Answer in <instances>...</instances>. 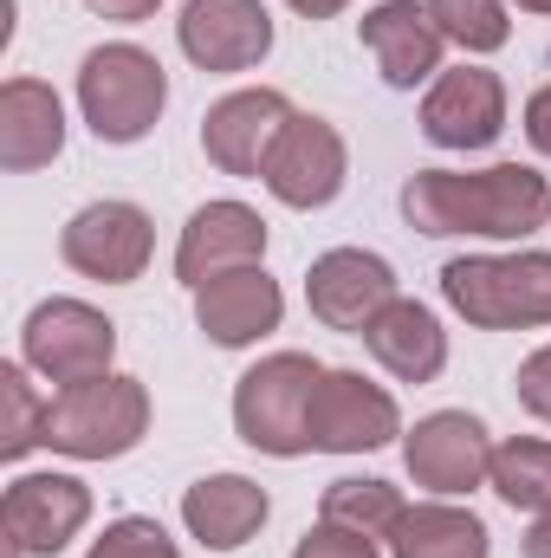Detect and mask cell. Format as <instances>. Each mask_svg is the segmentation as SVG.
<instances>
[{
  "label": "cell",
  "mask_w": 551,
  "mask_h": 558,
  "mask_svg": "<svg viewBox=\"0 0 551 558\" xmlns=\"http://www.w3.org/2000/svg\"><path fill=\"white\" fill-rule=\"evenodd\" d=\"M396 208L428 241H532L551 228V182L532 162L415 169Z\"/></svg>",
  "instance_id": "cell-1"
},
{
  "label": "cell",
  "mask_w": 551,
  "mask_h": 558,
  "mask_svg": "<svg viewBox=\"0 0 551 558\" xmlns=\"http://www.w3.org/2000/svg\"><path fill=\"white\" fill-rule=\"evenodd\" d=\"M169 111V72L137 39H105L78 59V118L111 149L143 143Z\"/></svg>",
  "instance_id": "cell-2"
},
{
  "label": "cell",
  "mask_w": 551,
  "mask_h": 558,
  "mask_svg": "<svg viewBox=\"0 0 551 558\" xmlns=\"http://www.w3.org/2000/svg\"><path fill=\"white\" fill-rule=\"evenodd\" d=\"M441 299L474 331H539L551 325V254H461L441 267Z\"/></svg>",
  "instance_id": "cell-3"
},
{
  "label": "cell",
  "mask_w": 551,
  "mask_h": 558,
  "mask_svg": "<svg viewBox=\"0 0 551 558\" xmlns=\"http://www.w3.org/2000/svg\"><path fill=\"white\" fill-rule=\"evenodd\" d=\"M318 377H325V364L311 351H273L254 371H241V384H234V435L254 454H273V461L311 454V428L305 422H311Z\"/></svg>",
  "instance_id": "cell-4"
},
{
  "label": "cell",
  "mask_w": 551,
  "mask_h": 558,
  "mask_svg": "<svg viewBox=\"0 0 551 558\" xmlns=\"http://www.w3.org/2000/svg\"><path fill=\"white\" fill-rule=\"evenodd\" d=\"M143 435H149V390L124 371L52 390L46 403V448L65 461H118Z\"/></svg>",
  "instance_id": "cell-5"
},
{
  "label": "cell",
  "mask_w": 551,
  "mask_h": 558,
  "mask_svg": "<svg viewBox=\"0 0 551 558\" xmlns=\"http://www.w3.org/2000/svg\"><path fill=\"white\" fill-rule=\"evenodd\" d=\"M20 364L33 377H46L52 390L111 377V364H118V325L91 299H65V292L39 299L26 312V325H20Z\"/></svg>",
  "instance_id": "cell-6"
},
{
  "label": "cell",
  "mask_w": 551,
  "mask_h": 558,
  "mask_svg": "<svg viewBox=\"0 0 551 558\" xmlns=\"http://www.w3.org/2000/svg\"><path fill=\"white\" fill-rule=\"evenodd\" d=\"M267 195L279 208H298V215H318L344 195L351 182V143L331 118L318 111H292V124L279 131V143L267 149V169H260Z\"/></svg>",
  "instance_id": "cell-7"
},
{
  "label": "cell",
  "mask_w": 551,
  "mask_h": 558,
  "mask_svg": "<svg viewBox=\"0 0 551 558\" xmlns=\"http://www.w3.org/2000/svg\"><path fill=\"white\" fill-rule=\"evenodd\" d=\"M149 254H156V221L124 195L85 202L59 228V260L78 279H98V286H137Z\"/></svg>",
  "instance_id": "cell-8"
},
{
  "label": "cell",
  "mask_w": 551,
  "mask_h": 558,
  "mask_svg": "<svg viewBox=\"0 0 551 558\" xmlns=\"http://www.w3.org/2000/svg\"><path fill=\"white\" fill-rule=\"evenodd\" d=\"M493 428L474 410H434L415 428H403V468L421 494L434 500H467L474 487H487L493 474Z\"/></svg>",
  "instance_id": "cell-9"
},
{
  "label": "cell",
  "mask_w": 551,
  "mask_h": 558,
  "mask_svg": "<svg viewBox=\"0 0 551 558\" xmlns=\"http://www.w3.org/2000/svg\"><path fill=\"white\" fill-rule=\"evenodd\" d=\"M91 526V487L78 474H13L0 494V533L13 558H59Z\"/></svg>",
  "instance_id": "cell-10"
},
{
  "label": "cell",
  "mask_w": 551,
  "mask_h": 558,
  "mask_svg": "<svg viewBox=\"0 0 551 558\" xmlns=\"http://www.w3.org/2000/svg\"><path fill=\"white\" fill-rule=\"evenodd\" d=\"M305 428H311V454H377V448H390L403 435V410L377 377L325 364Z\"/></svg>",
  "instance_id": "cell-11"
},
{
  "label": "cell",
  "mask_w": 551,
  "mask_h": 558,
  "mask_svg": "<svg viewBox=\"0 0 551 558\" xmlns=\"http://www.w3.org/2000/svg\"><path fill=\"white\" fill-rule=\"evenodd\" d=\"M403 286H396V267L370 247H331L311 260L305 274V305L325 331H344V338H364L377 325L383 305H396Z\"/></svg>",
  "instance_id": "cell-12"
},
{
  "label": "cell",
  "mask_w": 551,
  "mask_h": 558,
  "mask_svg": "<svg viewBox=\"0 0 551 558\" xmlns=\"http://www.w3.org/2000/svg\"><path fill=\"white\" fill-rule=\"evenodd\" d=\"M273 13L267 0H182L175 46L195 72H254L273 52Z\"/></svg>",
  "instance_id": "cell-13"
},
{
  "label": "cell",
  "mask_w": 551,
  "mask_h": 558,
  "mask_svg": "<svg viewBox=\"0 0 551 558\" xmlns=\"http://www.w3.org/2000/svg\"><path fill=\"white\" fill-rule=\"evenodd\" d=\"M506 131V78L487 65H448L428 92H421V137L434 149L474 156L493 149Z\"/></svg>",
  "instance_id": "cell-14"
},
{
  "label": "cell",
  "mask_w": 551,
  "mask_h": 558,
  "mask_svg": "<svg viewBox=\"0 0 551 558\" xmlns=\"http://www.w3.org/2000/svg\"><path fill=\"white\" fill-rule=\"evenodd\" d=\"M285 124H292V98L285 92H273V85H241V92H228V98L208 105V118H201V156L221 175L260 182L267 149L279 143Z\"/></svg>",
  "instance_id": "cell-15"
},
{
  "label": "cell",
  "mask_w": 551,
  "mask_h": 558,
  "mask_svg": "<svg viewBox=\"0 0 551 558\" xmlns=\"http://www.w3.org/2000/svg\"><path fill=\"white\" fill-rule=\"evenodd\" d=\"M234 267H267V221L247 202H201L175 234V279L195 292Z\"/></svg>",
  "instance_id": "cell-16"
},
{
  "label": "cell",
  "mask_w": 551,
  "mask_h": 558,
  "mask_svg": "<svg viewBox=\"0 0 551 558\" xmlns=\"http://www.w3.org/2000/svg\"><path fill=\"white\" fill-rule=\"evenodd\" d=\"M357 39L364 52L377 59L383 85L390 92H415V85H434L448 65H441V26L428 20V0H377L364 20H357Z\"/></svg>",
  "instance_id": "cell-17"
},
{
  "label": "cell",
  "mask_w": 551,
  "mask_h": 558,
  "mask_svg": "<svg viewBox=\"0 0 551 558\" xmlns=\"http://www.w3.org/2000/svg\"><path fill=\"white\" fill-rule=\"evenodd\" d=\"M195 325L221 351H247L285 325V292L267 267H234V274L195 286Z\"/></svg>",
  "instance_id": "cell-18"
},
{
  "label": "cell",
  "mask_w": 551,
  "mask_h": 558,
  "mask_svg": "<svg viewBox=\"0 0 551 558\" xmlns=\"http://www.w3.org/2000/svg\"><path fill=\"white\" fill-rule=\"evenodd\" d=\"M273 520V494L247 474H201L182 487V526L201 553H241Z\"/></svg>",
  "instance_id": "cell-19"
},
{
  "label": "cell",
  "mask_w": 551,
  "mask_h": 558,
  "mask_svg": "<svg viewBox=\"0 0 551 558\" xmlns=\"http://www.w3.org/2000/svg\"><path fill=\"white\" fill-rule=\"evenodd\" d=\"M65 149V105L46 78H7L0 85V169L7 175H33L46 162H59Z\"/></svg>",
  "instance_id": "cell-20"
},
{
  "label": "cell",
  "mask_w": 551,
  "mask_h": 558,
  "mask_svg": "<svg viewBox=\"0 0 551 558\" xmlns=\"http://www.w3.org/2000/svg\"><path fill=\"white\" fill-rule=\"evenodd\" d=\"M364 351L396 377V384H434L448 371V331L421 299H396L377 312V325L364 331Z\"/></svg>",
  "instance_id": "cell-21"
},
{
  "label": "cell",
  "mask_w": 551,
  "mask_h": 558,
  "mask_svg": "<svg viewBox=\"0 0 551 558\" xmlns=\"http://www.w3.org/2000/svg\"><path fill=\"white\" fill-rule=\"evenodd\" d=\"M390 558H493V533L461 500H415L390 533Z\"/></svg>",
  "instance_id": "cell-22"
},
{
  "label": "cell",
  "mask_w": 551,
  "mask_h": 558,
  "mask_svg": "<svg viewBox=\"0 0 551 558\" xmlns=\"http://www.w3.org/2000/svg\"><path fill=\"white\" fill-rule=\"evenodd\" d=\"M403 513H409L403 487H396V481H377V474H364V481L344 474V481H331L325 500H318V520L351 526V533H370V539H383V546H390V533H396Z\"/></svg>",
  "instance_id": "cell-23"
},
{
  "label": "cell",
  "mask_w": 551,
  "mask_h": 558,
  "mask_svg": "<svg viewBox=\"0 0 551 558\" xmlns=\"http://www.w3.org/2000/svg\"><path fill=\"white\" fill-rule=\"evenodd\" d=\"M487 487L513 513H551V435H506L493 448Z\"/></svg>",
  "instance_id": "cell-24"
},
{
  "label": "cell",
  "mask_w": 551,
  "mask_h": 558,
  "mask_svg": "<svg viewBox=\"0 0 551 558\" xmlns=\"http://www.w3.org/2000/svg\"><path fill=\"white\" fill-rule=\"evenodd\" d=\"M46 403L33 390V371L13 357L0 364V461H26L33 448H46Z\"/></svg>",
  "instance_id": "cell-25"
},
{
  "label": "cell",
  "mask_w": 551,
  "mask_h": 558,
  "mask_svg": "<svg viewBox=\"0 0 551 558\" xmlns=\"http://www.w3.org/2000/svg\"><path fill=\"white\" fill-rule=\"evenodd\" d=\"M428 20L441 26L448 46H461L474 59H487L513 39V7L506 0H428Z\"/></svg>",
  "instance_id": "cell-26"
},
{
  "label": "cell",
  "mask_w": 551,
  "mask_h": 558,
  "mask_svg": "<svg viewBox=\"0 0 551 558\" xmlns=\"http://www.w3.org/2000/svg\"><path fill=\"white\" fill-rule=\"evenodd\" d=\"M85 558H182V546L162 533V520H143V513H124V520H111Z\"/></svg>",
  "instance_id": "cell-27"
},
{
  "label": "cell",
  "mask_w": 551,
  "mask_h": 558,
  "mask_svg": "<svg viewBox=\"0 0 551 558\" xmlns=\"http://www.w3.org/2000/svg\"><path fill=\"white\" fill-rule=\"evenodd\" d=\"M292 558H383V539H370V533H351V526H331V520H318Z\"/></svg>",
  "instance_id": "cell-28"
},
{
  "label": "cell",
  "mask_w": 551,
  "mask_h": 558,
  "mask_svg": "<svg viewBox=\"0 0 551 558\" xmlns=\"http://www.w3.org/2000/svg\"><path fill=\"white\" fill-rule=\"evenodd\" d=\"M513 397H519V410H526V416L551 422V344H539V351L519 364V377H513Z\"/></svg>",
  "instance_id": "cell-29"
},
{
  "label": "cell",
  "mask_w": 551,
  "mask_h": 558,
  "mask_svg": "<svg viewBox=\"0 0 551 558\" xmlns=\"http://www.w3.org/2000/svg\"><path fill=\"white\" fill-rule=\"evenodd\" d=\"M519 124H526V143H532L539 156H551V85H539V92L526 98V118H519Z\"/></svg>",
  "instance_id": "cell-30"
},
{
  "label": "cell",
  "mask_w": 551,
  "mask_h": 558,
  "mask_svg": "<svg viewBox=\"0 0 551 558\" xmlns=\"http://www.w3.org/2000/svg\"><path fill=\"white\" fill-rule=\"evenodd\" d=\"M98 20H111V26H137V20H149L162 0H85Z\"/></svg>",
  "instance_id": "cell-31"
},
{
  "label": "cell",
  "mask_w": 551,
  "mask_h": 558,
  "mask_svg": "<svg viewBox=\"0 0 551 558\" xmlns=\"http://www.w3.org/2000/svg\"><path fill=\"white\" fill-rule=\"evenodd\" d=\"M519 558H551V513H532V526L519 539Z\"/></svg>",
  "instance_id": "cell-32"
},
{
  "label": "cell",
  "mask_w": 551,
  "mask_h": 558,
  "mask_svg": "<svg viewBox=\"0 0 551 558\" xmlns=\"http://www.w3.org/2000/svg\"><path fill=\"white\" fill-rule=\"evenodd\" d=\"M285 7H292L298 20H338V13H344L351 0H285Z\"/></svg>",
  "instance_id": "cell-33"
},
{
  "label": "cell",
  "mask_w": 551,
  "mask_h": 558,
  "mask_svg": "<svg viewBox=\"0 0 551 558\" xmlns=\"http://www.w3.org/2000/svg\"><path fill=\"white\" fill-rule=\"evenodd\" d=\"M506 7H519V13H551V0H506Z\"/></svg>",
  "instance_id": "cell-34"
}]
</instances>
